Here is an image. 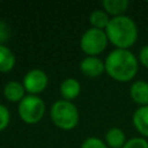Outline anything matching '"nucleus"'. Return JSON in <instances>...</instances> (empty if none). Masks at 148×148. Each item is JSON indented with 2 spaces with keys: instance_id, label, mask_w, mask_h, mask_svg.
Wrapping results in <instances>:
<instances>
[{
  "instance_id": "nucleus-9",
  "label": "nucleus",
  "mask_w": 148,
  "mask_h": 148,
  "mask_svg": "<svg viewBox=\"0 0 148 148\" xmlns=\"http://www.w3.org/2000/svg\"><path fill=\"white\" fill-rule=\"evenodd\" d=\"M3 96L9 102L20 103L25 96V89L23 84L17 81H9L3 87Z\"/></svg>"
},
{
  "instance_id": "nucleus-8",
  "label": "nucleus",
  "mask_w": 148,
  "mask_h": 148,
  "mask_svg": "<svg viewBox=\"0 0 148 148\" xmlns=\"http://www.w3.org/2000/svg\"><path fill=\"white\" fill-rule=\"evenodd\" d=\"M130 96L136 104L148 105V82L142 80L133 82L130 87Z\"/></svg>"
},
{
  "instance_id": "nucleus-17",
  "label": "nucleus",
  "mask_w": 148,
  "mask_h": 148,
  "mask_svg": "<svg viewBox=\"0 0 148 148\" xmlns=\"http://www.w3.org/2000/svg\"><path fill=\"white\" fill-rule=\"evenodd\" d=\"M123 148H148V141L143 138H132L125 142Z\"/></svg>"
},
{
  "instance_id": "nucleus-3",
  "label": "nucleus",
  "mask_w": 148,
  "mask_h": 148,
  "mask_svg": "<svg viewBox=\"0 0 148 148\" xmlns=\"http://www.w3.org/2000/svg\"><path fill=\"white\" fill-rule=\"evenodd\" d=\"M53 124L60 130H73L79 123V111L76 106L66 99L56 101L50 111Z\"/></svg>"
},
{
  "instance_id": "nucleus-6",
  "label": "nucleus",
  "mask_w": 148,
  "mask_h": 148,
  "mask_svg": "<svg viewBox=\"0 0 148 148\" xmlns=\"http://www.w3.org/2000/svg\"><path fill=\"white\" fill-rule=\"evenodd\" d=\"M47 82H49V79L46 73L42 69L34 68V69H30L24 75L22 84L25 91L29 92V95H38L46 88Z\"/></svg>"
},
{
  "instance_id": "nucleus-4",
  "label": "nucleus",
  "mask_w": 148,
  "mask_h": 148,
  "mask_svg": "<svg viewBox=\"0 0 148 148\" xmlns=\"http://www.w3.org/2000/svg\"><path fill=\"white\" fill-rule=\"evenodd\" d=\"M18 116L27 124H37L45 113L44 101L37 95H25L18 103Z\"/></svg>"
},
{
  "instance_id": "nucleus-11",
  "label": "nucleus",
  "mask_w": 148,
  "mask_h": 148,
  "mask_svg": "<svg viewBox=\"0 0 148 148\" xmlns=\"http://www.w3.org/2000/svg\"><path fill=\"white\" fill-rule=\"evenodd\" d=\"M133 125L139 133L148 138V105L140 106L134 111Z\"/></svg>"
},
{
  "instance_id": "nucleus-18",
  "label": "nucleus",
  "mask_w": 148,
  "mask_h": 148,
  "mask_svg": "<svg viewBox=\"0 0 148 148\" xmlns=\"http://www.w3.org/2000/svg\"><path fill=\"white\" fill-rule=\"evenodd\" d=\"M9 120H10L9 110H8L5 105L0 104V132L3 131V130L8 126Z\"/></svg>"
},
{
  "instance_id": "nucleus-15",
  "label": "nucleus",
  "mask_w": 148,
  "mask_h": 148,
  "mask_svg": "<svg viewBox=\"0 0 148 148\" xmlns=\"http://www.w3.org/2000/svg\"><path fill=\"white\" fill-rule=\"evenodd\" d=\"M89 22L90 24L92 25V28H96V29H99V30H103L108 27L109 22H110V18L108 16V14L104 12V10H94L90 16H89Z\"/></svg>"
},
{
  "instance_id": "nucleus-1",
  "label": "nucleus",
  "mask_w": 148,
  "mask_h": 148,
  "mask_svg": "<svg viewBox=\"0 0 148 148\" xmlns=\"http://www.w3.org/2000/svg\"><path fill=\"white\" fill-rule=\"evenodd\" d=\"M105 71L108 75L116 81L126 82L132 80L139 68L135 56L125 49L112 50L105 59Z\"/></svg>"
},
{
  "instance_id": "nucleus-7",
  "label": "nucleus",
  "mask_w": 148,
  "mask_h": 148,
  "mask_svg": "<svg viewBox=\"0 0 148 148\" xmlns=\"http://www.w3.org/2000/svg\"><path fill=\"white\" fill-rule=\"evenodd\" d=\"M80 69L88 77H97L102 75L105 71V65L99 58L87 56L82 59L80 64Z\"/></svg>"
},
{
  "instance_id": "nucleus-16",
  "label": "nucleus",
  "mask_w": 148,
  "mask_h": 148,
  "mask_svg": "<svg viewBox=\"0 0 148 148\" xmlns=\"http://www.w3.org/2000/svg\"><path fill=\"white\" fill-rule=\"evenodd\" d=\"M81 148H109V147L102 139H98L96 136H90L82 142Z\"/></svg>"
},
{
  "instance_id": "nucleus-2",
  "label": "nucleus",
  "mask_w": 148,
  "mask_h": 148,
  "mask_svg": "<svg viewBox=\"0 0 148 148\" xmlns=\"http://www.w3.org/2000/svg\"><path fill=\"white\" fill-rule=\"evenodd\" d=\"M108 40H110L116 49L128 50L138 38V28L134 21L126 16H114L110 18L108 27L105 28Z\"/></svg>"
},
{
  "instance_id": "nucleus-20",
  "label": "nucleus",
  "mask_w": 148,
  "mask_h": 148,
  "mask_svg": "<svg viewBox=\"0 0 148 148\" xmlns=\"http://www.w3.org/2000/svg\"><path fill=\"white\" fill-rule=\"evenodd\" d=\"M139 60H140V62L146 68H148V45L143 46L140 50V52H139Z\"/></svg>"
},
{
  "instance_id": "nucleus-10",
  "label": "nucleus",
  "mask_w": 148,
  "mask_h": 148,
  "mask_svg": "<svg viewBox=\"0 0 148 148\" xmlns=\"http://www.w3.org/2000/svg\"><path fill=\"white\" fill-rule=\"evenodd\" d=\"M80 91H81V86L76 79L68 77L64 80L60 84V94L66 101L71 102L72 99L76 98L80 95Z\"/></svg>"
},
{
  "instance_id": "nucleus-5",
  "label": "nucleus",
  "mask_w": 148,
  "mask_h": 148,
  "mask_svg": "<svg viewBox=\"0 0 148 148\" xmlns=\"http://www.w3.org/2000/svg\"><path fill=\"white\" fill-rule=\"evenodd\" d=\"M108 45V37L104 30L90 28L84 31L80 39L81 50L89 57L102 53Z\"/></svg>"
},
{
  "instance_id": "nucleus-12",
  "label": "nucleus",
  "mask_w": 148,
  "mask_h": 148,
  "mask_svg": "<svg viewBox=\"0 0 148 148\" xmlns=\"http://www.w3.org/2000/svg\"><path fill=\"white\" fill-rule=\"evenodd\" d=\"M126 141L125 133L119 127H111L105 133V143L110 148H123Z\"/></svg>"
},
{
  "instance_id": "nucleus-13",
  "label": "nucleus",
  "mask_w": 148,
  "mask_h": 148,
  "mask_svg": "<svg viewBox=\"0 0 148 148\" xmlns=\"http://www.w3.org/2000/svg\"><path fill=\"white\" fill-rule=\"evenodd\" d=\"M130 2L128 0H103L102 6L106 14L114 16H120L127 9Z\"/></svg>"
},
{
  "instance_id": "nucleus-14",
  "label": "nucleus",
  "mask_w": 148,
  "mask_h": 148,
  "mask_svg": "<svg viewBox=\"0 0 148 148\" xmlns=\"http://www.w3.org/2000/svg\"><path fill=\"white\" fill-rule=\"evenodd\" d=\"M15 66V56L5 45H0V72H9Z\"/></svg>"
},
{
  "instance_id": "nucleus-19",
  "label": "nucleus",
  "mask_w": 148,
  "mask_h": 148,
  "mask_svg": "<svg viewBox=\"0 0 148 148\" xmlns=\"http://www.w3.org/2000/svg\"><path fill=\"white\" fill-rule=\"evenodd\" d=\"M9 36H10V31L8 25L5 22L0 21V45H3V43L8 40Z\"/></svg>"
}]
</instances>
